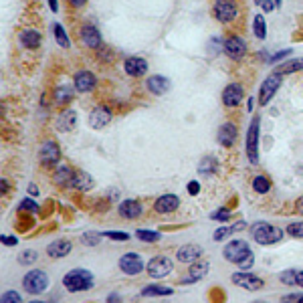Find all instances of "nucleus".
Instances as JSON below:
<instances>
[{"instance_id":"obj_9","label":"nucleus","mask_w":303,"mask_h":303,"mask_svg":"<svg viewBox=\"0 0 303 303\" xmlns=\"http://www.w3.org/2000/svg\"><path fill=\"white\" fill-rule=\"evenodd\" d=\"M172 269H174L172 259L164 257V255L154 257V259L146 265V271H148V273H150V277H154V279H162V277H166V275L172 273Z\"/></svg>"},{"instance_id":"obj_2","label":"nucleus","mask_w":303,"mask_h":303,"mask_svg":"<svg viewBox=\"0 0 303 303\" xmlns=\"http://www.w3.org/2000/svg\"><path fill=\"white\" fill-rule=\"evenodd\" d=\"M251 235H253V238H255L259 245L267 247V245L279 243V240L283 238V231H281L279 227H275V225H269V223H255V225L251 227Z\"/></svg>"},{"instance_id":"obj_19","label":"nucleus","mask_w":303,"mask_h":303,"mask_svg":"<svg viewBox=\"0 0 303 303\" xmlns=\"http://www.w3.org/2000/svg\"><path fill=\"white\" fill-rule=\"evenodd\" d=\"M176 257H178V261H180V263H196V261H200L202 249L198 247V245L190 243V245L180 247V249H178V253H176Z\"/></svg>"},{"instance_id":"obj_28","label":"nucleus","mask_w":303,"mask_h":303,"mask_svg":"<svg viewBox=\"0 0 303 303\" xmlns=\"http://www.w3.org/2000/svg\"><path fill=\"white\" fill-rule=\"evenodd\" d=\"M75 172H77V170H73L71 166H59V168H55L53 180H55V184L71 186V182H73V178H75Z\"/></svg>"},{"instance_id":"obj_15","label":"nucleus","mask_w":303,"mask_h":303,"mask_svg":"<svg viewBox=\"0 0 303 303\" xmlns=\"http://www.w3.org/2000/svg\"><path fill=\"white\" fill-rule=\"evenodd\" d=\"M119 269L124 271L126 275H137L144 271V261L137 253H126L119 259Z\"/></svg>"},{"instance_id":"obj_45","label":"nucleus","mask_w":303,"mask_h":303,"mask_svg":"<svg viewBox=\"0 0 303 303\" xmlns=\"http://www.w3.org/2000/svg\"><path fill=\"white\" fill-rule=\"evenodd\" d=\"M231 233H233L231 229H225V227H223V229L214 231V235H212V238H214V240H223V238H227V236L231 235Z\"/></svg>"},{"instance_id":"obj_48","label":"nucleus","mask_w":303,"mask_h":303,"mask_svg":"<svg viewBox=\"0 0 303 303\" xmlns=\"http://www.w3.org/2000/svg\"><path fill=\"white\" fill-rule=\"evenodd\" d=\"M253 263H255V255H251L249 259H245V261H243V263L238 265V267H240L243 271H249L251 267H253Z\"/></svg>"},{"instance_id":"obj_12","label":"nucleus","mask_w":303,"mask_h":303,"mask_svg":"<svg viewBox=\"0 0 303 303\" xmlns=\"http://www.w3.org/2000/svg\"><path fill=\"white\" fill-rule=\"evenodd\" d=\"M223 49H225V53L231 57V59H235V61H240L245 55H247V43L240 38V36H229L227 41H225V45H223Z\"/></svg>"},{"instance_id":"obj_37","label":"nucleus","mask_w":303,"mask_h":303,"mask_svg":"<svg viewBox=\"0 0 303 303\" xmlns=\"http://www.w3.org/2000/svg\"><path fill=\"white\" fill-rule=\"evenodd\" d=\"M101 235L103 233H95V231H87V233H83L81 235V243L83 245H89V247H97L101 240Z\"/></svg>"},{"instance_id":"obj_14","label":"nucleus","mask_w":303,"mask_h":303,"mask_svg":"<svg viewBox=\"0 0 303 303\" xmlns=\"http://www.w3.org/2000/svg\"><path fill=\"white\" fill-rule=\"evenodd\" d=\"M111 115H113V113H111V109H109V107H105V105H97V107L89 113V119H87V122H89V126H91L93 130H103V128L111 122Z\"/></svg>"},{"instance_id":"obj_26","label":"nucleus","mask_w":303,"mask_h":303,"mask_svg":"<svg viewBox=\"0 0 303 303\" xmlns=\"http://www.w3.org/2000/svg\"><path fill=\"white\" fill-rule=\"evenodd\" d=\"M146 87H148V91L154 93V95H164L170 89V81L166 77H162V75H154V77H148Z\"/></svg>"},{"instance_id":"obj_61","label":"nucleus","mask_w":303,"mask_h":303,"mask_svg":"<svg viewBox=\"0 0 303 303\" xmlns=\"http://www.w3.org/2000/svg\"><path fill=\"white\" fill-rule=\"evenodd\" d=\"M275 6H281V0H275Z\"/></svg>"},{"instance_id":"obj_41","label":"nucleus","mask_w":303,"mask_h":303,"mask_svg":"<svg viewBox=\"0 0 303 303\" xmlns=\"http://www.w3.org/2000/svg\"><path fill=\"white\" fill-rule=\"evenodd\" d=\"M34 261H36V253L34 251H25V253L18 255V263L21 265H33Z\"/></svg>"},{"instance_id":"obj_59","label":"nucleus","mask_w":303,"mask_h":303,"mask_svg":"<svg viewBox=\"0 0 303 303\" xmlns=\"http://www.w3.org/2000/svg\"><path fill=\"white\" fill-rule=\"evenodd\" d=\"M6 188H8V182L2 178V194H6Z\"/></svg>"},{"instance_id":"obj_3","label":"nucleus","mask_w":303,"mask_h":303,"mask_svg":"<svg viewBox=\"0 0 303 303\" xmlns=\"http://www.w3.org/2000/svg\"><path fill=\"white\" fill-rule=\"evenodd\" d=\"M23 287H25V291L31 293V295H41V293L49 287V275H47V271H43V269L29 271V273L25 275V279H23Z\"/></svg>"},{"instance_id":"obj_21","label":"nucleus","mask_w":303,"mask_h":303,"mask_svg":"<svg viewBox=\"0 0 303 303\" xmlns=\"http://www.w3.org/2000/svg\"><path fill=\"white\" fill-rule=\"evenodd\" d=\"M71 249H73L71 240H67V238H57V240H53L47 247V255L53 257V259H63V257H67L69 253H71Z\"/></svg>"},{"instance_id":"obj_57","label":"nucleus","mask_w":303,"mask_h":303,"mask_svg":"<svg viewBox=\"0 0 303 303\" xmlns=\"http://www.w3.org/2000/svg\"><path fill=\"white\" fill-rule=\"evenodd\" d=\"M297 210L303 214V196H299V200H297Z\"/></svg>"},{"instance_id":"obj_7","label":"nucleus","mask_w":303,"mask_h":303,"mask_svg":"<svg viewBox=\"0 0 303 303\" xmlns=\"http://www.w3.org/2000/svg\"><path fill=\"white\" fill-rule=\"evenodd\" d=\"M59 160H61V148H59V144L53 142V139H47L41 146V150H38V162L45 168H55L59 164Z\"/></svg>"},{"instance_id":"obj_23","label":"nucleus","mask_w":303,"mask_h":303,"mask_svg":"<svg viewBox=\"0 0 303 303\" xmlns=\"http://www.w3.org/2000/svg\"><path fill=\"white\" fill-rule=\"evenodd\" d=\"M124 69L130 77H144L148 71V61L142 57H128L124 63Z\"/></svg>"},{"instance_id":"obj_32","label":"nucleus","mask_w":303,"mask_h":303,"mask_svg":"<svg viewBox=\"0 0 303 303\" xmlns=\"http://www.w3.org/2000/svg\"><path fill=\"white\" fill-rule=\"evenodd\" d=\"M297 71H303V59H291L287 63H281L277 69V73H281V75H291Z\"/></svg>"},{"instance_id":"obj_38","label":"nucleus","mask_w":303,"mask_h":303,"mask_svg":"<svg viewBox=\"0 0 303 303\" xmlns=\"http://www.w3.org/2000/svg\"><path fill=\"white\" fill-rule=\"evenodd\" d=\"M297 273H299L297 269H287L279 275V279H281V283H285V285H297Z\"/></svg>"},{"instance_id":"obj_47","label":"nucleus","mask_w":303,"mask_h":303,"mask_svg":"<svg viewBox=\"0 0 303 303\" xmlns=\"http://www.w3.org/2000/svg\"><path fill=\"white\" fill-rule=\"evenodd\" d=\"M255 4H261V8L267 10V12H271V10L275 8V4H273L271 0H255Z\"/></svg>"},{"instance_id":"obj_44","label":"nucleus","mask_w":303,"mask_h":303,"mask_svg":"<svg viewBox=\"0 0 303 303\" xmlns=\"http://www.w3.org/2000/svg\"><path fill=\"white\" fill-rule=\"evenodd\" d=\"M103 235L113 238V240H128V238H130L128 233H119V231H107V233H103Z\"/></svg>"},{"instance_id":"obj_8","label":"nucleus","mask_w":303,"mask_h":303,"mask_svg":"<svg viewBox=\"0 0 303 303\" xmlns=\"http://www.w3.org/2000/svg\"><path fill=\"white\" fill-rule=\"evenodd\" d=\"M281 83H283V75H281V73H271L269 77L263 81V85H261L259 103H261V105H267L271 101V97L277 93V89L281 87Z\"/></svg>"},{"instance_id":"obj_56","label":"nucleus","mask_w":303,"mask_h":303,"mask_svg":"<svg viewBox=\"0 0 303 303\" xmlns=\"http://www.w3.org/2000/svg\"><path fill=\"white\" fill-rule=\"evenodd\" d=\"M297 285H299V287H303V271H299V273H297Z\"/></svg>"},{"instance_id":"obj_16","label":"nucleus","mask_w":303,"mask_h":303,"mask_svg":"<svg viewBox=\"0 0 303 303\" xmlns=\"http://www.w3.org/2000/svg\"><path fill=\"white\" fill-rule=\"evenodd\" d=\"M236 135H238V128H236L233 122H227V124H223V126L218 128L216 139H218V144H220L223 148H233L236 144Z\"/></svg>"},{"instance_id":"obj_25","label":"nucleus","mask_w":303,"mask_h":303,"mask_svg":"<svg viewBox=\"0 0 303 303\" xmlns=\"http://www.w3.org/2000/svg\"><path fill=\"white\" fill-rule=\"evenodd\" d=\"M57 130L59 132H71L75 126H77V113L73 109H65L57 115V122H55Z\"/></svg>"},{"instance_id":"obj_43","label":"nucleus","mask_w":303,"mask_h":303,"mask_svg":"<svg viewBox=\"0 0 303 303\" xmlns=\"http://www.w3.org/2000/svg\"><path fill=\"white\" fill-rule=\"evenodd\" d=\"M0 303H23V297L16 293V291H6L2 295V301Z\"/></svg>"},{"instance_id":"obj_35","label":"nucleus","mask_w":303,"mask_h":303,"mask_svg":"<svg viewBox=\"0 0 303 303\" xmlns=\"http://www.w3.org/2000/svg\"><path fill=\"white\" fill-rule=\"evenodd\" d=\"M53 33H55V38H57V43L63 47V49H69L71 47V41H69L67 33H65V29L59 25V23H55V27H53Z\"/></svg>"},{"instance_id":"obj_52","label":"nucleus","mask_w":303,"mask_h":303,"mask_svg":"<svg viewBox=\"0 0 303 303\" xmlns=\"http://www.w3.org/2000/svg\"><path fill=\"white\" fill-rule=\"evenodd\" d=\"M69 2V6H71V8H81V6H85V2H87V0H67Z\"/></svg>"},{"instance_id":"obj_33","label":"nucleus","mask_w":303,"mask_h":303,"mask_svg":"<svg viewBox=\"0 0 303 303\" xmlns=\"http://www.w3.org/2000/svg\"><path fill=\"white\" fill-rule=\"evenodd\" d=\"M253 190L257 194H267L271 190V180L267 176H255L253 178Z\"/></svg>"},{"instance_id":"obj_5","label":"nucleus","mask_w":303,"mask_h":303,"mask_svg":"<svg viewBox=\"0 0 303 303\" xmlns=\"http://www.w3.org/2000/svg\"><path fill=\"white\" fill-rule=\"evenodd\" d=\"M259 128H261V117L255 115L247 130V158L251 160V164L259 162Z\"/></svg>"},{"instance_id":"obj_50","label":"nucleus","mask_w":303,"mask_h":303,"mask_svg":"<svg viewBox=\"0 0 303 303\" xmlns=\"http://www.w3.org/2000/svg\"><path fill=\"white\" fill-rule=\"evenodd\" d=\"M0 240H2V245H6V247H14V245L18 243V238H16V236H2Z\"/></svg>"},{"instance_id":"obj_62","label":"nucleus","mask_w":303,"mask_h":303,"mask_svg":"<svg viewBox=\"0 0 303 303\" xmlns=\"http://www.w3.org/2000/svg\"><path fill=\"white\" fill-rule=\"evenodd\" d=\"M31 303H47V301H31Z\"/></svg>"},{"instance_id":"obj_64","label":"nucleus","mask_w":303,"mask_h":303,"mask_svg":"<svg viewBox=\"0 0 303 303\" xmlns=\"http://www.w3.org/2000/svg\"><path fill=\"white\" fill-rule=\"evenodd\" d=\"M253 303H265V301H253Z\"/></svg>"},{"instance_id":"obj_34","label":"nucleus","mask_w":303,"mask_h":303,"mask_svg":"<svg viewBox=\"0 0 303 303\" xmlns=\"http://www.w3.org/2000/svg\"><path fill=\"white\" fill-rule=\"evenodd\" d=\"M253 33L259 41H263L267 36V23H265V16L263 14H257L255 16V23H253Z\"/></svg>"},{"instance_id":"obj_22","label":"nucleus","mask_w":303,"mask_h":303,"mask_svg":"<svg viewBox=\"0 0 303 303\" xmlns=\"http://www.w3.org/2000/svg\"><path fill=\"white\" fill-rule=\"evenodd\" d=\"M119 216L128 218V220H134V218H139L142 216V202L135 200V198H128L119 204Z\"/></svg>"},{"instance_id":"obj_13","label":"nucleus","mask_w":303,"mask_h":303,"mask_svg":"<svg viewBox=\"0 0 303 303\" xmlns=\"http://www.w3.org/2000/svg\"><path fill=\"white\" fill-rule=\"evenodd\" d=\"M73 81H75V89H77V91H81V93L93 91V89H95V85H97L95 75H93L91 71H87V69L77 71V73H75V77H73Z\"/></svg>"},{"instance_id":"obj_1","label":"nucleus","mask_w":303,"mask_h":303,"mask_svg":"<svg viewBox=\"0 0 303 303\" xmlns=\"http://www.w3.org/2000/svg\"><path fill=\"white\" fill-rule=\"evenodd\" d=\"M63 285L69 293H79V291H87L91 289L93 283V273L87 269H71L63 277Z\"/></svg>"},{"instance_id":"obj_55","label":"nucleus","mask_w":303,"mask_h":303,"mask_svg":"<svg viewBox=\"0 0 303 303\" xmlns=\"http://www.w3.org/2000/svg\"><path fill=\"white\" fill-rule=\"evenodd\" d=\"M49 6H51L53 12H57L59 10V0H49Z\"/></svg>"},{"instance_id":"obj_53","label":"nucleus","mask_w":303,"mask_h":303,"mask_svg":"<svg viewBox=\"0 0 303 303\" xmlns=\"http://www.w3.org/2000/svg\"><path fill=\"white\" fill-rule=\"evenodd\" d=\"M245 227H247V225H245V223H243V220H238V223H236V225H233V227H231V231H233V233H235V231H243V229H245Z\"/></svg>"},{"instance_id":"obj_27","label":"nucleus","mask_w":303,"mask_h":303,"mask_svg":"<svg viewBox=\"0 0 303 303\" xmlns=\"http://www.w3.org/2000/svg\"><path fill=\"white\" fill-rule=\"evenodd\" d=\"M75 97V89L69 87V85H59L53 89V101L57 105H69Z\"/></svg>"},{"instance_id":"obj_46","label":"nucleus","mask_w":303,"mask_h":303,"mask_svg":"<svg viewBox=\"0 0 303 303\" xmlns=\"http://www.w3.org/2000/svg\"><path fill=\"white\" fill-rule=\"evenodd\" d=\"M287 55H291V49H285V51H279L277 55H273L269 59V63H277V61H281L283 57H287Z\"/></svg>"},{"instance_id":"obj_58","label":"nucleus","mask_w":303,"mask_h":303,"mask_svg":"<svg viewBox=\"0 0 303 303\" xmlns=\"http://www.w3.org/2000/svg\"><path fill=\"white\" fill-rule=\"evenodd\" d=\"M29 192H31V194H38V188H36L34 184H31V186H29Z\"/></svg>"},{"instance_id":"obj_63","label":"nucleus","mask_w":303,"mask_h":303,"mask_svg":"<svg viewBox=\"0 0 303 303\" xmlns=\"http://www.w3.org/2000/svg\"><path fill=\"white\" fill-rule=\"evenodd\" d=\"M299 303H303V295H301V297H299Z\"/></svg>"},{"instance_id":"obj_18","label":"nucleus","mask_w":303,"mask_h":303,"mask_svg":"<svg viewBox=\"0 0 303 303\" xmlns=\"http://www.w3.org/2000/svg\"><path fill=\"white\" fill-rule=\"evenodd\" d=\"M243 97H245V91H243V85L240 83H231L223 91V103L227 107H236L243 101Z\"/></svg>"},{"instance_id":"obj_20","label":"nucleus","mask_w":303,"mask_h":303,"mask_svg":"<svg viewBox=\"0 0 303 303\" xmlns=\"http://www.w3.org/2000/svg\"><path fill=\"white\" fill-rule=\"evenodd\" d=\"M180 206V198L176 194H162L158 200L154 202V210L160 214H170Z\"/></svg>"},{"instance_id":"obj_30","label":"nucleus","mask_w":303,"mask_h":303,"mask_svg":"<svg viewBox=\"0 0 303 303\" xmlns=\"http://www.w3.org/2000/svg\"><path fill=\"white\" fill-rule=\"evenodd\" d=\"M198 172L204 176H210V174H216L218 172V160L212 158V156H204L198 164Z\"/></svg>"},{"instance_id":"obj_42","label":"nucleus","mask_w":303,"mask_h":303,"mask_svg":"<svg viewBox=\"0 0 303 303\" xmlns=\"http://www.w3.org/2000/svg\"><path fill=\"white\" fill-rule=\"evenodd\" d=\"M210 218H212V220H229V218H231V210L223 206V208L214 210V212L210 214Z\"/></svg>"},{"instance_id":"obj_60","label":"nucleus","mask_w":303,"mask_h":303,"mask_svg":"<svg viewBox=\"0 0 303 303\" xmlns=\"http://www.w3.org/2000/svg\"><path fill=\"white\" fill-rule=\"evenodd\" d=\"M253 107H255V101H253V97H251V99H249V105H247V109L253 111Z\"/></svg>"},{"instance_id":"obj_24","label":"nucleus","mask_w":303,"mask_h":303,"mask_svg":"<svg viewBox=\"0 0 303 303\" xmlns=\"http://www.w3.org/2000/svg\"><path fill=\"white\" fill-rule=\"evenodd\" d=\"M206 273H208V263H206V261H196V263H192V265L188 267V273H186V277H184L182 283H196V281H202V279L206 277Z\"/></svg>"},{"instance_id":"obj_40","label":"nucleus","mask_w":303,"mask_h":303,"mask_svg":"<svg viewBox=\"0 0 303 303\" xmlns=\"http://www.w3.org/2000/svg\"><path fill=\"white\" fill-rule=\"evenodd\" d=\"M18 210H25V212H38V204L33 200V198H25V200L18 204Z\"/></svg>"},{"instance_id":"obj_29","label":"nucleus","mask_w":303,"mask_h":303,"mask_svg":"<svg viewBox=\"0 0 303 303\" xmlns=\"http://www.w3.org/2000/svg\"><path fill=\"white\" fill-rule=\"evenodd\" d=\"M71 186L73 188H77V190H91L93 188V178L87 174V172H83V170H77L75 172V178H73V182H71Z\"/></svg>"},{"instance_id":"obj_54","label":"nucleus","mask_w":303,"mask_h":303,"mask_svg":"<svg viewBox=\"0 0 303 303\" xmlns=\"http://www.w3.org/2000/svg\"><path fill=\"white\" fill-rule=\"evenodd\" d=\"M119 301H122V297H119L117 293H111L109 299H107V303H119Z\"/></svg>"},{"instance_id":"obj_4","label":"nucleus","mask_w":303,"mask_h":303,"mask_svg":"<svg viewBox=\"0 0 303 303\" xmlns=\"http://www.w3.org/2000/svg\"><path fill=\"white\" fill-rule=\"evenodd\" d=\"M223 255H225V259L229 261V263H236V265H240L245 259H249L253 253H251V249H249V243L247 240H240V238H235V240H231L225 249H223Z\"/></svg>"},{"instance_id":"obj_6","label":"nucleus","mask_w":303,"mask_h":303,"mask_svg":"<svg viewBox=\"0 0 303 303\" xmlns=\"http://www.w3.org/2000/svg\"><path fill=\"white\" fill-rule=\"evenodd\" d=\"M212 12L218 23L229 25V23L236 21V16H238V2L236 0H214Z\"/></svg>"},{"instance_id":"obj_17","label":"nucleus","mask_w":303,"mask_h":303,"mask_svg":"<svg viewBox=\"0 0 303 303\" xmlns=\"http://www.w3.org/2000/svg\"><path fill=\"white\" fill-rule=\"evenodd\" d=\"M18 43L23 49H29V51H36L41 45H43V34L34 29H25L18 34Z\"/></svg>"},{"instance_id":"obj_49","label":"nucleus","mask_w":303,"mask_h":303,"mask_svg":"<svg viewBox=\"0 0 303 303\" xmlns=\"http://www.w3.org/2000/svg\"><path fill=\"white\" fill-rule=\"evenodd\" d=\"M188 192H190V194H192V196H196V194H198V192H200V184H198V182H196V180H192V182H190V184H188Z\"/></svg>"},{"instance_id":"obj_11","label":"nucleus","mask_w":303,"mask_h":303,"mask_svg":"<svg viewBox=\"0 0 303 303\" xmlns=\"http://www.w3.org/2000/svg\"><path fill=\"white\" fill-rule=\"evenodd\" d=\"M233 283L238 285L240 289H247V291H259L263 289V279L257 277V275H251V273H233Z\"/></svg>"},{"instance_id":"obj_51","label":"nucleus","mask_w":303,"mask_h":303,"mask_svg":"<svg viewBox=\"0 0 303 303\" xmlns=\"http://www.w3.org/2000/svg\"><path fill=\"white\" fill-rule=\"evenodd\" d=\"M299 297H301V295H295V293H291V295H285V297L281 299V303H299Z\"/></svg>"},{"instance_id":"obj_10","label":"nucleus","mask_w":303,"mask_h":303,"mask_svg":"<svg viewBox=\"0 0 303 303\" xmlns=\"http://www.w3.org/2000/svg\"><path fill=\"white\" fill-rule=\"evenodd\" d=\"M79 38H81V43H83L85 47H89V49H101V45H103L99 29H97L95 25H89V23H85V25L79 29Z\"/></svg>"},{"instance_id":"obj_31","label":"nucleus","mask_w":303,"mask_h":303,"mask_svg":"<svg viewBox=\"0 0 303 303\" xmlns=\"http://www.w3.org/2000/svg\"><path fill=\"white\" fill-rule=\"evenodd\" d=\"M142 295L144 297H166V295H172V289L162 287V285H148L142 289Z\"/></svg>"},{"instance_id":"obj_39","label":"nucleus","mask_w":303,"mask_h":303,"mask_svg":"<svg viewBox=\"0 0 303 303\" xmlns=\"http://www.w3.org/2000/svg\"><path fill=\"white\" fill-rule=\"evenodd\" d=\"M285 233H287L289 236H293V238H303V220H299V223H291V225H287Z\"/></svg>"},{"instance_id":"obj_36","label":"nucleus","mask_w":303,"mask_h":303,"mask_svg":"<svg viewBox=\"0 0 303 303\" xmlns=\"http://www.w3.org/2000/svg\"><path fill=\"white\" fill-rule=\"evenodd\" d=\"M135 236L139 238V240H144V243H156V240H160V233H156V231H146V229H139V231H135Z\"/></svg>"}]
</instances>
